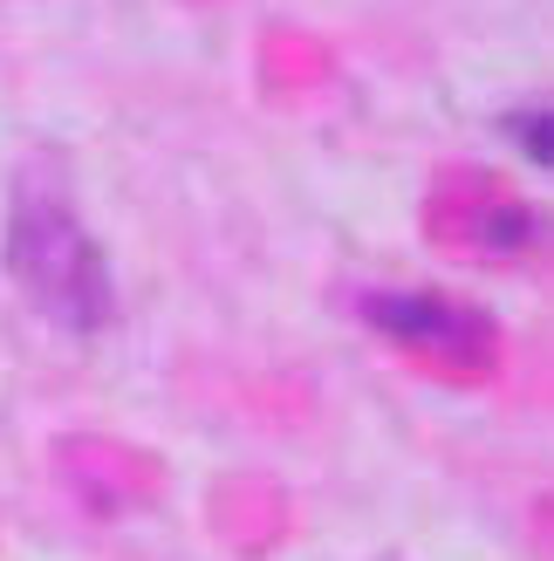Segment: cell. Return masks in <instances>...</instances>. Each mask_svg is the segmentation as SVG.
I'll list each match as a JSON object with an SVG mask.
<instances>
[{"label": "cell", "instance_id": "1", "mask_svg": "<svg viewBox=\"0 0 554 561\" xmlns=\"http://www.w3.org/2000/svg\"><path fill=\"white\" fill-rule=\"evenodd\" d=\"M8 274L21 280V295L62 329H103L117 316V280L96 233L76 219L62 185L21 179L8 199Z\"/></svg>", "mask_w": 554, "mask_h": 561}, {"label": "cell", "instance_id": "3", "mask_svg": "<svg viewBox=\"0 0 554 561\" xmlns=\"http://www.w3.org/2000/svg\"><path fill=\"white\" fill-rule=\"evenodd\" d=\"M507 137L528 151L541 172H554V103H534V110H513L507 117Z\"/></svg>", "mask_w": 554, "mask_h": 561}, {"label": "cell", "instance_id": "2", "mask_svg": "<svg viewBox=\"0 0 554 561\" xmlns=\"http://www.w3.org/2000/svg\"><path fill=\"white\" fill-rule=\"evenodd\" d=\"M363 316L397 335V343H425V350H446V356H480L493 343L486 316H473L465 301H438V295H370Z\"/></svg>", "mask_w": 554, "mask_h": 561}]
</instances>
